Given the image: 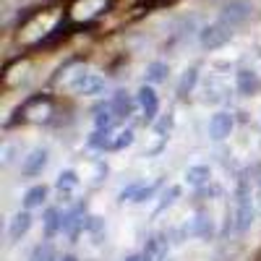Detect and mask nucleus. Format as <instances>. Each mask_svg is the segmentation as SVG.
I'll return each mask as SVG.
<instances>
[{
  "label": "nucleus",
  "mask_w": 261,
  "mask_h": 261,
  "mask_svg": "<svg viewBox=\"0 0 261 261\" xmlns=\"http://www.w3.org/2000/svg\"><path fill=\"white\" fill-rule=\"evenodd\" d=\"M230 37H232V27L225 24V21H214V24H209L199 32V42H201L204 50L222 47L225 42H230Z\"/></svg>",
  "instance_id": "2"
},
{
  "label": "nucleus",
  "mask_w": 261,
  "mask_h": 261,
  "mask_svg": "<svg viewBox=\"0 0 261 261\" xmlns=\"http://www.w3.org/2000/svg\"><path fill=\"white\" fill-rule=\"evenodd\" d=\"M186 232L188 235H196V238H209L212 235V220H209L206 214H196L191 227H186Z\"/></svg>",
  "instance_id": "15"
},
{
  "label": "nucleus",
  "mask_w": 261,
  "mask_h": 261,
  "mask_svg": "<svg viewBox=\"0 0 261 261\" xmlns=\"http://www.w3.org/2000/svg\"><path fill=\"white\" fill-rule=\"evenodd\" d=\"M144 76H146L149 84H160V81H165V76H167V65H165V63H149Z\"/></svg>",
  "instance_id": "21"
},
{
  "label": "nucleus",
  "mask_w": 261,
  "mask_h": 261,
  "mask_svg": "<svg viewBox=\"0 0 261 261\" xmlns=\"http://www.w3.org/2000/svg\"><path fill=\"white\" fill-rule=\"evenodd\" d=\"M178 193H180V188H175V186H172V188H170V191L162 196V204H160V206H170L172 201H175V196H178Z\"/></svg>",
  "instance_id": "24"
},
{
  "label": "nucleus",
  "mask_w": 261,
  "mask_h": 261,
  "mask_svg": "<svg viewBox=\"0 0 261 261\" xmlns=\"http://www.w3.org/2000/svg\"><path fill=\"white\" fill-rule=\"evenodd\" d=\"M29 227H32V214L29 212H18V214H13V220L8 225V238L16 243V241H21V238L29 232Z\"/></svg>",
  "instance_id": "11"
},
{
  "label": "nucleus",
  "mask_w": 261,
  "mask_h": 261,
  "mask_svg": "<svg viewBox=\"0 0 261 261\" xmlns=\"http://www.w3.org/2000/svg\"><path fill=\"white\" fill-rule=\"evenodd\" d=\"M136 102L141 105L146 120H154V115H157V110H160V99H157V92L151 89V86H141L139 94H136Z\"/></svg>",
  "instance_id": "8"
},
{
  "label": "nucleus",
  "mask_w": 261,
  "mask_h": 261,
  "mask_svg": "<svg viewBox=\"0 0 261 261\" xmlns=\"http://www.w3.org/2000/svg\"><path fill=\"white\" fill-rule=\"evenodd\" d=\"M110 102H113V107H115L118 118H125V115L134 113V97H130L128 92H115V97H113Z\"/></svg>",
  "instance_id": "17"
},
{
  "label": "nucleus",
  "mask_w": 261,
  "mask_h": 261,
  "mask_svg": "<svg viewBox=\"0 0 261 261\" xmlns=\"http://www.w3.org/2000/svg\"><path fill=\"white\" fill-rule=\"evenodd\" d=\"M58 230H63V214H60V209H47V214H45V232H47V238L55 235Z\"/></svg>",
  "instance_id": "18"
},
{
  "label": "nucleus",
  "mask_w": 261,
  "mask_h": 261,
  "mask_svg": "<svg viewBox=\"0 0 261 261\" xmlns=\"http://www.w3.org/2000/svg\"><path fill=\"white\" fill-rule=\"evenodd\" d=\"M196 81H199V71H196V68H188V71L183 73L180 84H178V94H180V97H188V94L193 92Z\"/></svg>",
  "instance_id": "19"
},
{
  "label": "nucleus",
  "mask_w": 261,
  "mask_h": 261,
  "mask_svg": "<svg viewBox=\"0 0 261 261\" xmlns=\"http://www.w3.org/2000/svg\"><path fill=\"white\" fill-rule=\"evenodd\" d=\"M232 115L230 113H217L212 120H209V136L214 139V141H222V139H227L230 136V130H232Z\"/></svg>",
  "instance_id": "7"
},
{
  "label": "nucleus",
  "mask_w": 261,
  "mask_h": 261,
  "mask_svg": "<svg viewBox=\"0 0 261 261\" xmlns=\"http://www.w3.org/2000/svg\"><path fill=\"white\" fill-rule=\"evenodd\" d=\"M134 144V130H118V134L113 136V144H110V151H120V149H125V146H130Z\"/></svg>",
  "instance_id": "22"
},
{
  "label": "nucleus",
  "mask_w": 261,
  "mask_h": 261,
  "mask_svg": "<svg viewBox=\"0 0 261 261\" xmlns=\"http://www.w3.org/2000/svg\"><path fill=\"white\" fill-rule=\"evenodd\" d=\"M45 199H47V186H34V188H29L27 196H24V209H27V212H29V209H37V206L45 204Z\"/></svg>",
  "instance_id": "16"
},
{
  "label": "nucleus",
  "mask_w": 261,
  "mask_h": 261,
  "mask_svg": "<svg viewBox=\"0 0 261 261\" xmlns=\"http://www.w3.org/2000/svg\"><path fill=\"white\" fill-rule=\"evenodd\" d=\"M45 167H47V149H32L24 157V162H21V172H24L27 178L39 175Z\"/></svg>",
  "instance_id": "6"
},
{
  "label": "nucleus",
  "mask_w": 261,
  "mask_h": 261,
  "mask_svg": "<svg viewBox=\"0 0 261 261\" xmlns=\"http://www.w3.org/2000/svg\"><path fill=\"white\" fill-rule=\"evenodd\" d=\"M253 222V199H251V191L248 183L243 180L241 188H238V204H235V230L243 232L248 230Z\"/></svg>",
  "instance_id": "1"
},
{
  "label": "nucleus",
  "mask_w": 261,
  "mask_h": 261,
  "mask_svg": "<svg viewBox=\"0 0 261 261\" xmlns=\"http://www.w3.org/2000/svg\"><path fill=\"white\" fill-rule=\"evenodd\" d=\"M13 151H16L13 144H6V146H3V165H11V162H13Z\"/></svg>",
  "instance_id": "25"
},
{
  "label": "nucleus",
  "mask_w": 261,
  "mask_h": 261,
  "mask_svg": "<svg viewBox=\"0 0 261 261\" xmlns=\"http://www.w3.org/2000/svg\"><path fill=\"white\" fill-rule=\"evenodd\" d=\"M258 89H261V81H258V76H256L253 71H248V68L238 71V92L246 94V97H251V94H256Z\"/></svg>",
  "instance_id": "13"
},
{
  "label": "nucleus",
  "mask_w": 261,
  "mask_h": 261,
  "mask_svg": "<svg viewBox=\"0 0 261 261\" xmlns=\"http://www.w3.org/2000/svg\"><path fill=\"white\" fill-rule=\"evenodd\" d=\"M86 214H84V206H76L71 209L68 214H63V232L68 235V238H76L81 227H86Z\"/></svg>",
  "instance_id": "9"
},
{
  "label": "nucleus",
  "mask_w": 261,
  "mask_h": 261,
  "mask_svg": "<svg viewBox=\"0 0 261 261\" xmlns=\"http://www.w3.org/2000/svg\"><path fill=\"white\" fill-rule=\"evenodd\" d=\"M60 191H71V188H76L79 186V175L73 170H65V172H60L58 175V183H55Z\"/></svg>",
  "instance_id": "23"
},
{
  "label": "nucleus",
  "mask_w": 261,
  "mask_h": 261,
  "mask_svg": "<svg viewBox=\"0 0 261 261\" xmlns=\"http://www.w3.org/2000/svg\"><path fill=\"white\" fill-rule=\"evenodd\" d=\"M115 120H118V113H115L113 102H105V105H99L97 110H94V123H97V130H113Z\"/></svg>",
  "instance_id": "12"
},
{
  "label": "nucleus",
  "mask_w": 261,
  "mask_h": 261,
  "mask_svg": "<svg viewBox=\"0 0 261 261\" xmlns=\"http://www.w3.org/2000/svg\"><path fill=\"white\" fill-rule=\"evenodd\" d=\"M209 178H212V172L204 165H196V167H188L186 170V183L193 186V188H201L204 183H209Z\"/></svg>",
  "instance_id": "14"
},
{
  "label": "nucleus",
  "mask_w": 261,
  "mask_h": 261,
  "mask_svg": "<svg viewBox=\"0 0 261 261\" xmlns=\"http://www.w3.org/2000/svg\"><path fill=\"white\" fill-rule=\"evenodd\" d=\"M71 89L76 94H84V97H97V94L105 92V79L97 76V73H79L71 81Z\"/></svg>",
  "instance_id": "3"
},
{
  "label": "nucleus",
  "mask_w": 261,
  "mask_h": 261,
  "mask_svg": "<svg viewBox=\"0 0 261 261\" xmlns=\"http://www.w3.org/2000/svg\"><path fill=\"white\" fill-rule=\"evenodd\" d=\"M167 256V241L162 235H154L146 241V248L141 253V261H165Z\"/></svg>",
  "instance_id": "10"
},
{
  "label": "nucleus",
  "mask_w": 261,
  "mask_h": 261,
  "mask_svg": "<svg viewBox=\"0 0 261 261\" xmlns=\"http://www.w3.org/2000/svg\"><path fill=\"white\" fill-rule=\"evenodd\" d=\"M21 113H24V118L32 120V123H45L53 115V102L47 97H32L24 107H21Z\"/></svg>",
  "instance_id": "4"
},
{
  "label": "nucleus",
  "mask_w": 261,
  "mask_h": 261,
  "mask_svg": "<svg viewBox=\"0 0 261 261\" xmlns=\"http://www.w3.org/2000/svg\"><path fill=\"white\" fill-rule=\"evenodd\" d=\"M248 16H251V3H246V0H230V3H225L222 11H220V21L230 24L232 29L238 24H243Z\"/></svg>",
  "instance_id": "5"
},
{
  "label": "nucleus",
  "mask_w": 261,
  "mask_h": 261,
  "mask_svg": "<svg viewBox=\"0 0 261 261\" xmlns=\"http://www.w3.org/2000/svg\"><path fill=\"white\" fill-rule=\"evenodd\" d=\"M125 261H141V256H128Z\"/></svg>",
  "instance_id": "27"
},
{
  "label": "nucleus",
  "mask_w": 261,
  "mask_h": 261,
  "mask_svg": "<svg viewBox=\"0 0 261 261\" xmlns=\"http://www.w3.org/2000/svg\"><path fill=\"white\" fill-rule=\"evenodd\" d=\"M60 261H79V258H76V256H63Z\"/></svg>",
  "instance_id": "26"
},
{
  "label": "nucleus",
  "mask_w": 261,
  "mask_h": 261,
  "mask_svg": "<svg viewBox=\"0 0 261 261\" xmlns=\"http://www.w3.org/2000/svg\"><path fill=\"white\" fill-rule=\"evenodd\" d=\"M29 261H58V256H55V248H53V243H39V246H37V248L32 251Z\"/></svg>",
  "instance_id": "20"
}]
</instances>
